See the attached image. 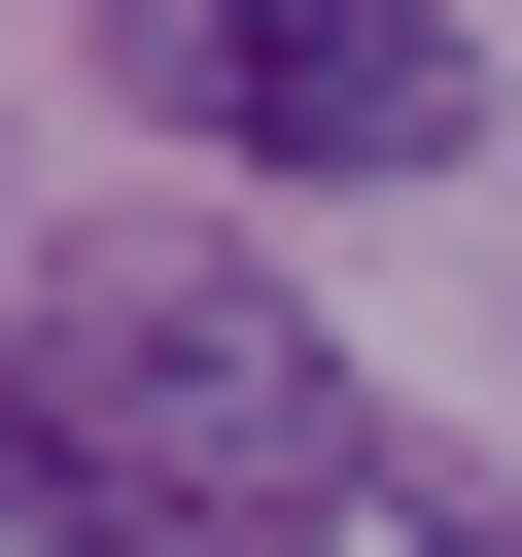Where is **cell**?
I'll return each mask as SVG.
<instances>
[{"label":"cell","mask_w":522,"mask_h":557,"mask_svg":"<svg viewBox=\"0 0 522 557\" xmlns=\"http://www.w3.org/2000/svg\"><path fill=\"white\" fill-rule=\"evenodd\" d=\"M383 522H418V557H522V487H452V453H418V487H383Z\"/></svg>","instance_id":"277c9868"},{"label":"cell","mask_w":522,"mask_h":557,"mask_svg":"<svg viewBox=\"0 0 522 557\" xmlns=\"http://www.w3.org/2000/svg\"><path fill=\"white\" fill-rule=\"evenodd\" d=\"M0 522H35V557H174V487L70 418V348H35V313H0Z\"/></svg>","instance_id":"3957f363"},{"label":"cell","mask_w":522,"mask_h":557,"mask_svg":"<svg viewBox=\"0 0 522 557\" xmlns=\"http://www.w3.org/2000/svg\"><path fill=\"white\" fill-rule=\"evenodd\" d=\"M35 348H70V418L174 487V557H313V522H383V487H418V453H383V383H348L244 244H104Z\"/></svg>","instance_id":"6da1fadb"},{"label":"cell","mask_w":522,"mask_h":557,"mask_svg":"<svg viewBox=\"0 0 522 557\" xmlns=\"http://www.w3.org/2000/svg\"><path fill=\"white\" fill-rule=\"evenodd\" d=\"M104 104H174L209 174H452L487 35L452 0H104Z\"/></svg>","instance_id":"7a4b0ae2"}]
</instances>
